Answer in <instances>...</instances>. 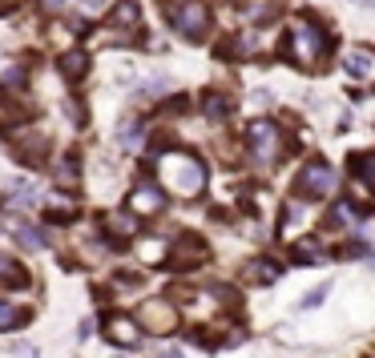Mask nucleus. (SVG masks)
Wrapping results in <instances>:
<instances>
[{"label":"nucleus","instance_id":"nucleus-7","mask_svg":"<svg viewBox=\"0 0 375 358\" xmlns=\"http://www.w3.org/2000/svg\"><path fill=\"white\" fill-rule=\"evenodd\" d=\"M206 262V242H202L198 234H182L174 242V254H170V266L174 270H194V266H202Z\"/></svg>","mask_w":375,"mask_h":358},{"label":"nucleus","instance_id":"nucleus-33","mask_svg":"<svg viewBox=\"0 0 375 358\" xmlns=\"http://www.w3.org/2000/svg\"><path fill=\"white\" fill-rule=\"evenodd\" d=\"M351 4H363V9H375V0H351Z\"/></svg>","mask_w":375,"mask_h":358},{"label":"nucleus","instance_id":"nucleus-16","mask_svg":"<svg viewBox=\"0 0 375 358\" xmlns=\"http://www.w3.org/2000/svg\"><path fill=\"white\" fill-rule=\"evenodd\" d=\"M105 225H109V234L117 237V242H125V237H134V234H138V213H134V210L113 213V218H109Z\"/></svg>","mask_w":375,"mask_h":358},{"label":"nucleus","instance_id":"nucleus-5","mask_svg":"<svg viewBox=\"0 0 375 358\" xmlns=\"http://www.w3.org/2000/svg\"><path fill=\"white\" fill-rule=\"evenodd\" d=\"M335 186H339V177H335V169H331L327 161H311V165L299 173V194H303V198H315V201L331 198Z\"/></svg>","mask_w":375,"mask_h":358},{"label":"nucleus","instance_id":"nucleus-23","mask_svg":"<svg viewBox=\"0 0 375 358\" xmlns=\"http://www.w3.org/2000/svg\"><path fill=\"white\" fill-rule=\"evenodd\" d=\"M57 177H61V186H65V189H73V186H77V153H65V157L57 161Z\"/></svg>","mask_w":375,"mask_h":358},{"label":"nucleus","instance_id":"nucleus-22","mask_svg":"<svg viewBox=\"0 0 375 358\" xmlns=\"http://www.w3.org/2000/svg\"><path fill=\"white\" fill-rule=\"evenodd\" d=\"M33 201H37V189H33V186H25V181L9 189V210H16V206H21V210H28Z\"/></svg>","mask_w":375,"mask_h":358},{"label":"nucleus","instance_id":"nucleus-20","mask_svg":"<svg viewBox=\"0 0 375 358\" xmlns=\"http://www.w3.org/2000/svg\"><path fill=\"white\" fill-rule=\"evenodd\" d=\"M25 322H28V310H16V306H9V302H0V334L16 330V326H25Z\"/></svg>","mask_w":375,"mask_h":358},{"label":"nucleus","instance_id":"nucleus-15","mask_svg":"<svg viewBox=\"0 0 375 358\" xmlns=\"http://www.w3.org/2000/svg\"><path fill=\"white\" fill-rule=\"evenodd\" d=\"M57 65H61L65 81H81V77L89 73V57H85L81 49H69V52H65V57H61Z\"/></svg>","mask_w":375,"mask_h":358},{"label":"nucleus","instance_id":"nucleus-14","mask_svg":"<svg viewBox=\"0 0 375 358\" xmlns=\"http://www.w3.org/2000/svg\"><path fill=\"white\" fill-rule=\"evenodd\" d=\"M343 69H347L351 77H371L375 73V52L371 49H351L347 57H343Z\"/></svg>","mask_w":375,"mask_h":358},{"label":"nucleus","instance_id":"nucleus-27","mask_svg":"<svg viewBox=\"0 0 375 358\" xmlns=\"http://www.w3.org/2000/svg\"><path fill=\"white\" fill-rule=\"evenodd\" d=\"M16 85H25V69H9V73L0 77V89L4 93H16Z\"/></svg>","mask_w":375,"mask_h":358},{"label":"nucleus","instance_id":"nucleus-26","mask_svg":"<svg viewBox=\"0 0 375 358\" xmlns=\"http://www.w3.org/2000/svg\"><path fill=\"white\" fill-rule=\"evenodd\" d=\"M121 145H138V137H141V121H134V117H129V121L121 125Z\"/></svg>","mask_w":375,"mask_h":358},{"label":"nucleus","instance_id":"nucleus-32","mask_svg":"<svg viewBox=\"0 0 375 358\" xmlns=\"http://www.w3.org/2000/svg\"><path fill=\"white\" fill-rule=\"evenodd\" d=\"M45 9H49V13H57V9H65V0H45Z\"/></svg>","mask_w":375,"mask_h":358},{"label":"nucleus","instance_id":"nucleus-11","mask_svg":"<svg viewBox=\"0 0 375 358\" xmlns=\"http://www.w3.org/2000/svg\"><path fill=\"white\" fill-rule=\"evenodd\" d=\"M45 153H49V141L40 133H21L16 137V161H25V165H40L45 161Z\"/></svg>","mask_w":375,"mask_h":358},{"label":"nucleus","instance_id":"nucleus-9","mask_svg":"<svg viewBox=\"0 0 375 358\" xmlns=\"http://www.w3.org/2000/svg\"><path fill=\"white\" fill-rule=\"evenodd\" d=\"M138 21H141V9H138V0H121L117 4V13H113L109 28H113V37L121 40H138Z\"/></svg>","mask_w":375,"mask_h":358},{"label":"nucleus","instance_id":"nucleus-13","mask_svg":"<svg viewBox=\"0 0 375 358\" xmlns=\"http://www.w3.org/2000/svg\"><path fill=\"white\" fill-rule=\"evenodd\" d=\"M0 286L4 290H25L28 286V270L16 258H9V254H0Z\"/></svg>","mask_w":375,"mask_h":358},{"label":"nucleus","instance_id":"nucleus-25","mask_svg":"<svg viewBox=\"0 0 375 358\" xmlns=\"http://www.w3.org/2000/svg\"><path fill=\"white\" fill-rule=\"evenodd\" d=\"M323 258H327V254L319 246H299V250H295V262H299V266H307V262H311V266H319Z\"/></svg>","mask_w":375,"mask_h":358},{"label":"nucleus","instance_id":"nucleus-17","mask_svg":"<svg viewBox=\"0 0 375 358\" xmlns=\"http://www.w3.org/2000/svg\"><path fill=\"white\" fill-rule=\"evenodd\" d=\"M73 218H77V201L61 198V194H53V198H49V222H57V225H69Z\"/></svg>","mask_w":375,"mask_h":358},{"label":"nucleus","instance_id":"nucleus-31","mask_svg":"<svg viewBox=\"0 0 375 358\" xmlns=\"http://www.w3.org/2000/svg\"><path fill=\"white\" fill-rule=\"evenodd\" d=\"M89 334H93V322H81V326H77V338H81V342H85V338H89Z\"/></svg>","mask_w":375,"mask_h":358},{"label":"nucleus","instance_id":"nucleus-24","mask_svg":"<svg viewBox=\"0 0 375 358\" xmlns=\"http://www.w3.org/2000/svg\"><path fill=\"white\" fill-rule=\"evenodd\" d=\"M355 173L363 177V186L375 194V153H359V157H355Z\"/></svg>","mask_w":375,"mask_h":358},{"label":"nucleus","instance_id":"nucleus-29","mask_svg":"<svg viewBox=\"0 0 375 358\" xmlns=\"http://www.w3.org/2000/svg\"><path fill=\"white\" fill-rule=\"evenodd\" d=\"M105 4H109V0H77V9H81V13H101Z\"/></svg>","mask_w":375,"mask_h":358},{"label":"nucleus","instance_id":"nucleus-4","mask_svg":"<svg viewBox=\"0 0 375 358\" xmlns=\"http://www.w3.org/2000/svg\"><path fill=\"white\" fill-rule=\"evenodd\" d=\"M246 149L259 165L283 157V133H278V125L275 121H250L246 125Z\"/></svg>","mask_w":375,"mask_h":358},{"label":"nucleus","instance_id":"nucleus-18","mask_svg":"<svg viewBox=\"0 0 375 358\" xmlns=\"http://www.w3.org/2000/svg\"><path fill=\"white\" fill-rule=\"evenodd\" d=\"M230 109H234V101L226 97V93H206V101H202V113H206L210 121H222V117H230Z\"/></svg>","mask_w":375,"mask_h":358},{"label":"nucleus","instance_id":"nucleus-12","mask_svg":"<svg viewBox=\"0 0 375 358\" xmlns=\"http://www.w3.org/2000/svg\"><path fill=\"white\" fill-rule=\"evenodd\" d=\"M278 274H283V266H278V262L250 258L246 270H242V278H246V282H254V286H271V282H278Z\"/></svg>","mask_w":375,"mask_h":358},{"label":"nucleus","instance_id":"nucleus-2","mask_svg":"<svg viewBox=\"0 0 375 358\" xmlns=\"http://www.w3.org/2000/svg\"><path fill=\"white\" fill-rule=\"evenodd\" d=\"M165 13H170L174 33L186 37V40H202L206 28H210V9H206V0H170Z\"/></svg>","mask_w":375,"mask_h":358},{"label":"nucleus","instance_id":"nucleus-21","mask_svg":"<svg viewBox=\"0 0 375 358\" xmlns=\"http://www.w3.org/2000/svg\"><path fill=\"white\" fill-rule=\"evenodd\" d=\"M13 237H16V246H25V250H45V234L33 230V225H25V222L13 230Z\"/></svg>","mask_w":375,"mask_h":358},{"label":"nucleus","instance_id":"nucleus-10","mask_svg":"<svg viewBox=\"0 0 375 358\" xmlns=\"http://www.w3.org/2000/svg\"><path fill=\"white\" fill-rule=\"evenodd\" d=\"M165 189L162 186H134L129 189V210L134 213H162Z\"/></svg>","mask_w":375,"mask_h":358},{"label":"nucleus","instance_id":"nucleus-19","mask_svg":"<svg viewBox=\"0 0 375 358\" xmlns=\"http://www.w3.org/2000/svg\"><path fill=\"white\" fill-rule=\"evenodd\" d=\"M165 93H170V77L158 73V77H150V81H141L138 101H158V97H165Z\"/></svg>","mask_w":375,"mask_h":358},{"label":"nucleus","instance_id":"nucleus-6","mask_svg":"<svg viewBox=\"0 0 375 358\" xmlns=\"http://www.w3.org/2000/svg\"><path fill=\"white\" fill-rule=\"evenodd\" d=\"M138 322H141V330H150V334H174L178 330V314L165 298H150L138 310Z\"/></svg>","mask_w":375,"mask_h":358},{"label":"nucleus","instance_id":"nucleus-28","mask_svg":"<svg viewBox=\"0 0 375 358\" xmlns=\"http://www.w3.org/2000/svg\"><path fill=\"white\" fill-rule=\"evenodd\" d=\"M339 258H367V246L351 242V246H343V250H339Z\"/></svg>","mask_w":375,"mask_h":358},{"label":"nucleus","instance_id":"nucleus-3","mask_svg":"<svg viewBox=\"0 0 375 358\" xmlns=\"http://www.w3.org/2000/svg\"><path fill=\"white\" fill-rule=\"evenodd\" d=\"M287 40H290V57H295V65H315L327 52V33L315 25V21H307V16L290 21Z\"/></svg>","mask_w":375,"mask_h":358},{"label":"nucleus","instance_id":"nucleus-30","mask_svg":"<svg viewBox=\"0 0 375 358\" xmlns=\"http://www.w3.org/2000/svg\"><path fill=\"white\" fill-rule=\"evenodd\" d=\"M323 298H327V286H319V290H315V294H307V298H303V310L319 306V302H323Z\"/></svg>","mask_w":375,"mask_h":358},{"label":"nucleus","instance_id":"nucleus-1","mask_svg":"<svg viewBox=\"0 0 375 358\" xmlns=\"http://www.w3.org/2000/svg\"><path fill=\"white\" fill-rule=\"evenodd\" d=\"M150 169H153V181L182 201L198 198L202 189H206V165H202V157H194L186 149H165V153H158L150 161Z\"/></svg>","mask_w":375,"mask_h":358},{"label":"nucleus","instance_id":"nucleus-34","mask_svg":"<svg viewBox=\"0 0 375 358\" xmlns=\"http://www.w3.org/2000/svg\"><path fill=\"white\" fill-rule=\"evenodd\" d=\"M371 266H375V258H371Z\"/></svg>","mask_w":375,"mask_h":358},{"label":"nucleus","instance_id":"nucleus-8","mask_svg":"<svg viewBox=\"0 0 375 358\" xmlns=\"http://www.w3.org/2000/svg\"><path fill=\"white\" fill-rule=\"evenodd\" d=\"M105 338H109L113 346H125V350H134V346L141 342V322L129 318V314H113L109 322H105Z\"/></svg>","mask_w":375,"mask_h":358}]
</instances>
